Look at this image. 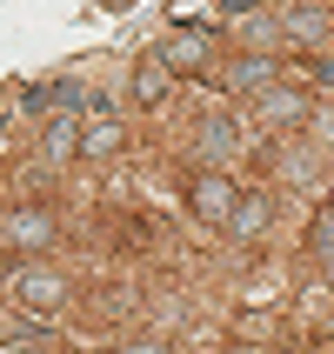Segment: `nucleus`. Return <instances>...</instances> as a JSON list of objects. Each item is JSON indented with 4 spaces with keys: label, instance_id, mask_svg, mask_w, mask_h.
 Wrapping results in <instances>:
<instances>
[{
    "label": "nucleus",
    "instance_id": "dca6fc26",
    "mask_svg": "<svg viewBox=\"0 0 334 354\" xmlns=\"http://www.w3.org/2000/svg\"><path fill=\"white\" fill-rule=\"evenodd\" d=\"M228 354H268V348H228Z\"/></svg>",
    "mask_w": 334,
    "mask_h": 354
},
{
    "label": "nucleus",
    "instance_id": "ddd939ff",
    "mask_svg": "<svg viewBox=\"0 0 334 354\" xmlns=\"http://www.w3.org/2000/svg\"><path fill=\"white\" fill-rule=\"evenodd\" d=\"M301 315H308V328H321V321H328V288H308V295H301Z\"/></svg>",
    "mask_w": 334,
    "mask_h": 354
},
{
    "label": "nucleus",
    "instance_id": "9b49d317",
    "mask_svg": "<svg viewBox=\"0 0 334 354\" xmlns=\"http://www.w3.org/2000/svg\"><path fill=\"white\" fill-rule=\"evenodd\" d=\"M120 147V120H94V127H80V147L74 154H94V160H107Z\"/></svg>",
    "mask_w": 334,
    "mask_h": 354
},
{
    "label": "nucleus",
    "instance_id": "423d86ee",
    "mask_svg": "<svg viewBox=\"0 0 334 354\" xmlns=\"http://www.w3.org/2000/svg\"><path fill=\"white\" fill-rule=\"evenodd\" d=\"M281 80V67L268 54H248V60H234V74H228V94H268Z\"/></svg>",
    "mask_w": 334,
    "mask_h": 354
},
{
    "label": "nucleus",
    "instance_id": "4468645a",
    "mask_svg": "<svg viewBox=\"0 0 334 354\" xmlns=\"http://www.w3.org/2000/svg\"><path fill=\"white\" fill-rule=\"evenodd\" d=\"M254 7H261V0H221V14H228V20H248Z\"/></svg>",
    "mask_w": 334,
    "mask_h": 354
},
{
    "label": "nucleus",
    "instance_id": "0eeeda50",
    "mask_svg": "<svg viewBox=\"0 0 334 354\" xmlns=\"http://www.w3.org/2000/svg\"><path fill=\"white\" fill-rule=\"evenodd\" d=\"M194 147H201L207 160H228V154H241V134H234V120H228V114H207V120L194 127Z\"/></svg>",
    "mask_w": 334,
    "mask_h": 354
},
{
    "label": "nucleus",
    "instance_id": "7ed1b4c3",
    "mask_svg": "<svg viewBox=\"0 0 334 354\" xmlns=\"http://www.w3.org/2000/svg\"><path fill=\"white\" fill-rule=\"evenodd\" d=\"M154 60L167 67V74H201V67H207V34H201V27H187V34H167Z\"/></svg>",
    "mask_w": 334,
    "mask_h": 354
},
{
    "label": "nucleus",
    "instance_id": "39448f33",
    "mask_svg": "<svg viewBox=\"0 0 334 354\" xmlns=\"http://www.w3.org/2000/svg\"><path fill=\"white\" fill-rule=\"evenodd\" d=\"M275 34H288V40H301V47L321 54V47H328V14H321V7H288Z\"/></svg>",
    "mask_w": 334,
    "mask_h": 354
},
{
    "label": "nucleus",
    "instance_id": "20e7f679",
    "mask_svg": "<svg viewBox=\"0 0 334 354\" xmlns=\"http://www.w3.org/2000/svg\"><path fill=\"white\" fill-rule=\"evenodd\" d=\"M301 114H315V107H308L295 87H268V94L254 100V120H261V127H295Z\"/></svg>",
    "mask_w": 334,
    "mask_h": 354
},
{
    "label": "nucleus",
    "instance_id": "f03ea898",
    "mask_svg": "<svg viewBox=\"0 0 334 354\" xmlns=\"http://www.w3.org/2000/svg\"><path fill=\"white\" fill-rule=\"evenodd\" d=\"M234 180L221 174H201L194 187H187V207H194V221H207V227H228V214H234Z\"/></svg>",
    "mask_w": 334,
    "mask_h": 354
},
{
    "label": "nucleus",
    "instance_id": "9d476101",
    "mask_svg": "<svg viewBox=\"0 0 334 354\" xmlns=\"http://www.w3.org/2000/svg\"><path fill=\"white\" fill-rule=\"evenodd\" d=\"M268 221H275V207H268L261 194H248V201H234V214H228V234L254 241V234H268Z\"/></svg>",
    "mask_w": 334,
    "mask_h": 354
},
{
    "label": "nucleus",
    "instance_id": "6e6552de",
    "mask_svg": "<svg viewBox=\"0 0 334 354\" xmlns=\"http://www.w3.org/2000/svg\"><path fill=\"white\" fill-rule=\"evenodd\" d=\"M0 241H7V248H47V241H54V221L47 214H7L0 221Z\"/></svg>",
    "mask_w": 334,
    "mask_h": 354
},
{
    "label": "nucleus",
    "instance_id": "f8f14e48",
    "mask_svg": "<svg viewBox=\"0 0 334 354\" xmlns=\"http://www.w3.org/2000/svg\"><path fill=\"white\" fill-rule=\"evenodd\" d=\"M167 87H174V74H167L160 60H140V74H134V100H167Z\"/></svg>",
    "mask_w": 334,
    "mask_h": 354
},
{
    "label": "nucleus",
    "instance_id": "1a4fd4ad",
    "mask_svg": "<svg viewBox=\"0 0 334 354\" xmlns=\"http://www.w3.org/2000/svg\"><path fill=\"white\" fill-rule=\"evenodd\" d=\"M74 147H80V114H47L40 154H47V160H74Z\"/></svg>",
    "mask_w": 334,
    "mask_h": 354
},
{
    "label": "nucleus",
    "instance_id": "f257e3e1",
    "mask_svg": "<svg viewBox=\"0 0 334 354\" xmlns=\"http://www.w3.org/2000/svg\"><path fill=\"white\" fill-rule=\"evenodd\" d=\"M67 295H74V288H67L54 268H20V274H14V301H20V308H34V315L67 308Z\"/></svg>",
    "mask_w": 334,
    "mask_h": 354
},
{
    "label": "nucleus",
    "instance_id": "2eb2a0df",
    "mask_svg": "<svg viewBox=\"0 0 334 354\" xmlns=\"http://www.w3.org/2000/svg\"><path fill=\"white\" fill-rule=\"evenodd\" d=\"M120 354H167L160 341H134V348H120Z\"/></svg>",
    "mask_w": 334,
    "mask_h": 354
}]
</instances>
